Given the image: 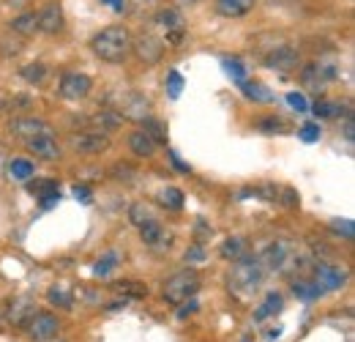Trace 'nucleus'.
<instances>
[{
    "label": "nucleus",
    "mask_w": 355,
    "mask_h": 342,
    "mask_svg": "<svg viewBox=\"0 0 355 342\" xmlns=\"http://www.w3.org/2000/svg\"><path fill=\"white\" fill-rule=\"evenodd\" d=\"M132 31L123 25H110L104 31H98L90 39V49L96 58H101L104 63H123L132 55Z\"/></svg>",
    "instance_id": "1"
},
{
    "label": "nucleus",
    "mask_w": 355,
    "mask_h": 342,
    "mask_svg": "<svg viewBox=\"0 0 355 342\" xmlns=\"http://www.w3.org/2000/svg\"><path fill=\"white\" fill-rule=\"evenodd\" d=\"M107 104H110V110H115L123 121H137V124H142L145 118H150L153 113V104H150V99L145 96V93H139V90H134V88H115V90H110L107 93Z\"/></svg>",
    "instance_id": "2"
},
{
    "label": "nucleus",
    "mask_w": 355,
    "mask_h": 342,
    "mask_svg": "<svg viewBox=\"0 0 355 342\" xmlns=\"http://www.w3.org/2000/svg\"><path fill=\"white\" fill-rule=\"evenodd\" d=\"M232 271H230V288L238 291L241 296H249L257 291V285L263 282V260L260 257H252V255H241L238 260H232Z\"/></svg>",
    "instance_id": "3"
},
{
    "label": "nucleus",
    "mask_w": 355,
    "mask_h": 342,
    "mask_svg": "<svg viewBox=\"0 0 355 342\" xmlns=\"http://www.w3.org/2000/svg\"><path fill=\"white\" fill-rule=\"evenodd\" d=\"M200 291V277H197V271H191V268H186V271H178L173 274L167 282H164V301L167 304H183L186 299H194V293Z\"/></svg>",
    "instance_id": "4"
},
{
    "label": "nucleus",
    "mask_w": 355,
    "mask_h": 342,
    "mask_svg": "<svg viewBox=\"0 0 355 342\" xmlns=\"http://www.w3.org/2000/svg\"><path fill=\"white\" fill-rule=\"evenodd\" d=\"M336 77H339V66L331 60H314V63L301 66V83L309 88L311 93H322Z\"/></svg>",
    "instance_id": "5"
},
{
    "label": "nucleus",
    "mask_w": 355,
    "mask_h": 342,
    "mask_svg": "<svg viewBox=\"0 0 355 342\" xmlns=\"http://www.w3.org/2000/svg\"><path fill=\"white\" fill-rule=\"evenodd\" d=\"M69 148L80 156H98L104 151H110V134H101V131H74L69 137Z\"/></svg>",
    "instance_id": "6"
},
{
    "label": "nucleus",
    "mask_w": 355,
    "mask_h": 342,
    "mask_svg": "<svg viewBox=\"0 0 355 342\" xmlns=\"http://www.w3.org/2000/svg\"><path fill=\"white\" fill-rule=\"evenodd\" d=\"M314 274V285L322 291V293H334V291H342L347 285V271L342 266H331V263H317L311 268Z\"/></svg>",
    "instance_id": "7"
},
{
    "label": "nucleus",
    "mask_w": 355,
    "mask_h": 342,
    "mask_svg": "<svg viewBox=\"0 0 355 342\" xmlns=\"http://www.w3.org/2000/svg\"><path fill=\"white\" fill-rule=\"evenodd\" d=\"M90 90H93V80L83 72H66L60 77V86H58V93L69 101H80V99H88Z\"/></svg>",
    "instance_id": "8"
},
{
    "label": "nucleus",
    "mask_w": 355,
    "mask_h": 342,
    "mask_svg": "<svg viewBox=\"0 0 355 342\" xmlns=\"http://www.w3.org/2000/svg\"><path fill=\"white\" fill-rule=\"evenodd\" d=\"M266 66L273 69V72H279V74L295 72L301 66V52L293 44H279L276 49H270L266 55Z\"/></svg>",
    "instance_id": "9"
},
{
    "label": "nucleus",
    "mask_w": 355,
    "mask_h": 342,
    "mask_svg": "<svg viewBox=\"0 0 355 342\" xmlns=\"http://www.w3.org/2000/svg\"><path fill=\"white\" fill-rule=\"evenodd\" d=\"M139 238H142V244H145L148 250H153V252H167V250L173 247V233H170L159 219L142 225V227H139Z\"/></svg>",
    "instance_id": "10"
},
{
    "label": "nucleus",
    "mask_w": 355,
    "mask_h": 342,
    "mask_svg": "<svg viewBox=\"0 0 355 342\" xmlns=\"http://www.w3.org/2000/svg\"><path fill=\"white\" fill-rule=\"evenodd\" d=\"M132 52L139 58V63L153 66V63H159L162 55H164V42L156 39L153 33H142V36L132 39Z\"/></svg>",
    "instance_id": "11"
},
{
    "label": "nucleus",
    "mask_w": 355,
    "mask_h": 342,
    "mask_svg": "<svg viewBox=\"0 0 355 342\" xmlns=\"http://www.w3.org/2000/svg\"><path fill=\"white\" fill-rule=\"evenodd\" d=\"M28 332L36 342H49L60 334V320L52 312H36L28 320Z\"/></svg>",
    "instance_id": "12"
},
{
    "label": "nucleus",
    "mask_w": 355,
    "mask_h": 342,
    "mask_svg": "<svg viewBox=\"0 0 355 342\" xmlns=\"http://www.w3.org/2000/svg\"><path fill=\"white\" fill-rule=\"evenodd\" d=\"M25 148H28L31 154H36V159H42V162H58V159L63 156V148H60V142H58L55 134L31 137V140H25Z\"/></svg>",
    "instance_id": "13"
},
{
    "label": "nucleus",
    "mask_w": 355,
    "mask_h": 342,
    "mask_svg": "<svg viewBox=\"0 0 355 342\" xmlns=\"http://www.w3.org/2000/svg\"><path fill=\"white\" fill-rule=\"evenodd\" d=\"M8 131H11V137H17L22 142L31 140V137H39V134H55V129L49 127L46 121H42V118H28V115L14 118L8 124Z\"/></svg>",
    "instance_id": "14"
},
{
    "label": "nucleus",
    "mask_w": 355,
    "mask_h": 342,
    "mask_svg": "<svg viewBox=\"0 0 355 342\" xmlns=\"http://www.w3.org/2000/svg\"><path fill=\"white\" fill-rule=\"evenodd\" d=\"M36 22H39V31L42 33H49V36L60 33L66 28V14H63L60 3H44L39 8V14H36Z\"/></svg>",
    "instance_id": "15"
},
{
    "label": "nucleus",
    "mask_w": 355,
    "mask_h": 342,
    "mask_svg": "<svg viewBox=\"0 0 355 342\" xmlns=\"http://www.w3.org/2000/svg\"><path fill=\"white\" fill-rule=\"evenodd\" d=\"M36 315V301L31 296H17L8 304V320L14 326H28V320Z\"/></svg>",
    "instance_id": "16"
},
{
    "label": "nucleus",
    "mask_w": 355,
    "mask_h": 342,
    "mask_svg": "<svg viewBox=\"0 0 355 342\" xmlns=\"http://www.w3.org/2000/svg\"><path fill=\"white\" fill-rule=\"evenodd\" d=\"M88 124L93 131H101V134H112L115 129L123 127V118L115 113V110H96L88 118Z\"/></svg>",
    "instance_id": "17"
},
{
    "label": "nucleus",
    "mask_w": 355,
    "mask_h": 342,
    "mask_svg": "<svg viewBox=\"0 0 355 342\" xmlns=\"http://www.w3.org/2000/svg\"><path fill=\"white\" fill-rule=\"evenodd\" d=\"M214 6H216V11L222 17L238 19V17H246L257 6V0H214Z\"/></svg>",
    "instance_id": "18"
},
{
    "label": "nucleus",
    "mask_w": 355,
    "mask_h": 342,
    "mask_svg": "<svg viewBox=\"0 0 355 342\" xmlns=\"http://www.w3.org/2000/svg\"><path fill=\"white\" fill-rule=\"evenodd\" d=\"M129 148H132L134 156H139V159H150L156 154V142L142 129H137V131L129 134Z\"/></svg>",
    "instance_id": "19"
},
{
    "label": "nucleus",
    "mask_w": 355,
    "mask_h": 342,
    "mask_svg": "<svg viewBox=\"0 0 355 342\" xmlns=\"http://www.w3.org/2000/svg\"><path fill=\"white\" fill-rule=\"evenodd\" d=\"M150 19H153L164 33H170V31H180V28H183V14H180L178 8H159Z\"/></svg>",
    "instance_id": "20"
},
{
    "label": "nucleus",
    "mask_w": 355,
    "mask_h": 342,
    "mask_svg": "<svg viewBox=\"0 0 355 342\" xmlns=\"http://www.w3.org/2000/svg\"><path fill=\"white\" fill-rule=\"evenodd\" d=\"M156 203H159L162 209H167V211H180L183 203H186V197H183V192H180L178 186H164V189L156 195Z\"/></svg>",
    "instance_id": "21"
},
{
    "label": "nucleus",
    "mask_w": 355,
    "mask_h": 342,
    "mask_svg": "<svg viewBox=\"0 0 355 342\" xmlns=\"http://www.w3.org/2000/svg\"><path fill=\"white\" fill-rule=\"evenodd\" d=\"M31 192L42 200V206H44V209H49L52 203H58V200H60V189H58V184H55V181H39V184H33V186H31Z\"/></svg>",
    "instance_id": "22"
},
{
    "label": "nucleus",
    "mask_w": 355,
    "mask_h": 342,
    "mask_svg": "<svg viewBox=\"0 0 355 342\" xmlns=\"http://www.w3.org/2000/svg\"><path fill=\"white\" fill-rule=\"evenodd\" d=\"M241 90H243V96L246 99H252V101H257V104H270L276 96H273V90L263 83H241Z\"/></svg>",
    "instance_id": "23"
},
{
    "label": "nucleus",
    "mask_w": 355,
    "mask_h": 342,
    "mask_svg": "<svg viewBox=\"0 0 355 342\" xmlns=\"http://www.w3.org/2000/svg\"><path fill=\"white\" fill-rule=\"evenodd\" d=\"M6 172H8L11 181H17V184H28V181L33 178L36 168H33V162H28V159H11Z\"/></svg>",
    "instance_id": "24"
},
{
    "label": "nucleus",
    "mask_w": 355,
    "mask_h": 342,
    "mask_svg": "<svg viewBox=\"0 0 355 342\" xmlns=\"http://www.w3.org/2000/svg\"><path fill=\"white\" fill-rule=\"evenodd\" d=\"M11 31L19 33V36H33L39 31V22H36V14L33 11H25V14H17L11 22Z\"/></svg>",
    "instance_id": "25"
},
{
    "label": "nucleus",
    "mask_w": 355,
    "mask_h": 342,
    "mask_svg": "<svg viewBox=\"0 0 355 342\" xmlns=\"http://www.w3.org/2000/svg\"><path fill=\"white\" fill-rule=\"evenodd\" d=\"M46 299L49 304H55V307H63V309H71L74 307V293H71V288L69 285H52L49 291H46Z\"/></svg>",
    "instance_id": "26"
},
{
    "label": "nucleus",
    "mask_w": 355,
    "mask_h": 342,
    "mask_svg": "<svg viewBox=\"0 0 355 342\" xmlns=\"http://www.w3.org/2000/svg\"><path fill=\"white\" fill-rule=\"evenodd\" d=\"M162 8V0H129V14L139 19H150Z\"/></svg>",
    "instance_id": "27"
},
{
    "label": "nucleus",
    "mask_w": 355,
    "mask_h": 342,
    "mask_svg": "<svg viewBox=\"0 0 355 342\" xmlns=\"http://www.w3.org/2000/svg\"><path fill=\"white\" fill-rule=\"evenodd\" d=\"M121 260H123V255H121L118 250H110V252H104V255L96 260L93 274H96V277H107V274H110V271H112V268H115Z\"/></svg>",
    "instance_id": "28"
},
{
    "label": "nucleus",
    "mask_w": 355,
    "mask_h": 342,
    "mask_svg": "<svg viewBox=\"0 0 355 342\" xmlns=\"http://www.w3.org/2000/svg\"><path fill=\"white\" fill-rule=\"evenodd\" d=\"M142 131H145L156 145H159V142H167V124L159 121V118H153V115L142 121Z\"/></svg>",
    "instance_id": "29"
},
{
    "label": "nucleus",
    "mask_w": 355,
    "mask_h": 342,
    "mask_svg": "<svg viewBox=\"0 0 355 342\" xmlns=\"http://www.w3.org/2000/svg\"><path fill=\"white\" fill-rule=\"evenodd\" d=\"M241 255H246V238L232 236L222 244V257L224 260H238Z\"/></svg>",
    "instance_id": "30"
},
{
    "label": "nucleus",
    "mask_w": 355,
    "mask_h": 342,
    "mask_svg": "<svg viewBox=\"0 0 355 342\" xmlns=\"http://www.w3.org/2000/svg\"><path fill=\"white\" fill-rule=\"evenodd\" d=\"M282 309V296L276 293V291H270L266 296V301H263V307L254 312V320H266V318H270V315H276Z\"/></svg>",
    "instance_id": "31"
},
{
    "label": "nucleus",
    "mask_w": 355,
    "mask_h": 342,
    "mask_svg": "<svg viewBox=\"0 0 355 342\" xmlns=\"http://www.w3.org/2000/svg\"><path fill=\"white\" fill-rule=\"evenodd\" d=\"M254 129L260 134H282V131H287V124L282 118H276V115H268V118H257Z\"/></svg>",
    "instance_id": "32"
},
{
    "label": "nucleus",
    "mask_w": 355,
    "mask_h": 342,
    "mask_svg": "<svg viewBox=\"0 0 355 342\" xmlns=\"http://www.w3.org/2000/svg\"><path fill=\"white\" fill-rule=\"evenodd\" d=\"M293 293L298 296V299H304V301H314V299H320V296H325L314 282H306V279H295V285H293Z\"/></svg>",
    "instance_id": "33"
},
{
    "label": "nucleus",
    "mask_w": 355,
    "mask_h": 342,
    "mask_svg": "<svg viewBox=\"0 0 355 342\" xmlns=\"http://www.w3.org/2000/svg\"><path fill=\"white\" fill-rule=\"evenodd\" d=\"M19 74H22V80H25V83L39 86V83L46 77V66L44 63H28V66H22V69H19Z\"/></svg>",
    "instance_id": "34"
},
{
    "label": "nucleus",
    "mask_w": 355,
    "mask_h": 342,
    "mask_svg": "<svg viewBox=\"0 0 355 342\" xmlns=\"http://www.w3.org/2000/svg\"><path fill=\"white\" fill-rule=\"evenodd\" d=\"M129 219H132L134 227H142V225H148V222H153L156 216H153V211L145 206V203H134L132 209H129Z\"/></svg>",
    "instance_id": "35"
},
{
    "label": "nucleus",
    "mask_w": 355,
    "mask_h": 342,
    "mask_svg": "<svg viewBox=\"0 0 355 342\" xmlns=\"http://www.w3.org/2000/svg\"><path fill=\"white\" fill-rule=\"evenodd\" d=\"M311 113H314L317 118H336V115L342 113V107H339L336 101H328V99H317V101H314V107H311Z\"/></svg>",
    "instance_id": "36"
},
{
    "label": "nucleus",
    "mask_w": 355,
    "mask_h": 342,
    "mask_svg": "<svg viewBox=\"0 0 355 342\" xmlns=\"http://www.w3.org/2000/svg\"><path fill=\"white\" fill-rule=\"evenodd\" d=\"M222 66H224V72H227L235 83H243V80H246V66H243V60H241V58H224Z\"/></svg>",
    "instance_id": "37"
},
{
    "label": "nucleus",
    "mask_w": 355,
    "mask_h": 342,
    "mask_svg": "<svg viewBox=\"0 0 355 342\" xmlns=\"http://www.w3.org/2000/svg\"><path fill=\"white\" fill-rule=\"evenodd\" d=\"M331 230L336 236H342L345 241H353L355 238V222L353 219H331Z\"/></svg>",
    "instance_id": "38"
},
{
    "label": "nucleus",
    "mask_w": 355,
    "mask_h": 342,
    "mask_svg": "<svg viewBox=\"0 0 355 342\" xmlns=\"http://www.w3.org/2000/svg\"><path fill=\"white\" fill-rule=\"evenodd\" d=\"M110 172H112V178L121 181V184H132L134 178H137V170H134L129 162H118V165H112Z\"/></svg>",
    "instance_id": "39"
},
{
    "label": "nucleus",
    "mask_w": 355,
    "mask_h": 342,
    "mask_svg": "<svg viewBox=\"0 0 355 342\" xmlns=\"http://www.w3.org/2000/svg\"><path fill=\"white\" fill-rule=\"evenodd\" d=\"M118 291H121V293H129V296H134V299L148 296V288H145L142 282H118Z\"/></svg>",
    "instance_id": "40"
},
{
    "label": "nucleus",
    "mask_w": 355,
    "mask_h": 342,
    "mask_svg": "<svg viewBox=\"0 0 355 342\" xmlns=\"http://www.w3.org/2000/svg\"><path fill=\"white\" fill-rule=\"evenodd\" d=\"M180 88H183V77H180L178 72H170V74H167V93H170V99H178V96H180Z\"/></svg>",
    "instance_id": "41"
},
{
    "label": "nucleus",
    "mask_w": 355,
    "mask_h": 342,
    "mask_svg": "<svg viewBox=\"0 0 355 342\" xmlns=\"http://www.w3.org/2000/svg\"><path fill=\"white\" fill-rule=\"evenodd\" d=\"M287 104H290L293 110H298V113H309V101H306L301 93H287Z\"/></svg>",
    "instance_id": "42"
},
{
    "label": "nucleus",
    "mask_w": 355,
    "mask_h": 342,
    "mask_svg": "<svg viewBox=\"0 0 355 342\" xmlns=\"http://www.w3.org/2000/svg\"><path fill=\"white\" fill-rule=\"evenodd\" d=\"M298 137H301L304 142H317V140H320V127H317V124H306V127H301Z\"/></svg>",
    "instance_id": "43"
},
{
    "label": "nucleus",
    "mask_w": 355,
    "mask_h": 342,
    "mask_svg": "<svg viewBox=\"0 0 355 342\" xmlns=\"http://www.w3.org/2000/svg\"><path fill=\"white\" fill-rule=\"evenodd\" d=\"M282 195H284V197H282L284 206H290V209H298V206H301V197H298V192H295L293 186H284Z\"/></svg>",
    "instance_id": "44"
},
{
    "label": "nucleus",
    "mask_w": 355,
    "mask_h": 342,
    "mask_svg": "<svg viewBox=\"0 0 355 342\" xmlns=\"http://www.w3.org/2000/svg\"><path fill=\"white\" fill-rule=\"evenodd\" d=\"M205 260V250H202V244H194V247H189L186 250V263H202Z\"/></svg>",
    "instance_id": "45"
},
{
    "label": "nucleus",
    "mask_w": 355,
    "mask_h": 342,
    "mask_svg": "<svg viewBox=\"0 0 355 342\" xmlns=\"http://www.w3.org/2000/svg\"><path fill=\"white\" fill-rule=\"evenodd\" d=\"M197 307H200V304H197L194 299H186L183 304H180V309H178V318H180V320H186L189 315H194V312H197Z\"/></svg>",
    "instance_id": "46"
},
{
    "label": "nucleus",
    "mask_w": 355,
    "mask_h": 342,
    "mask_svg": "<svg viewBox=\"0 0 355 342\" xmlns=\"http://www.w3.org/2000/svg\"><path fill=\"white\" fill-rule=\"evenodd\" d=\"M74 197H77V200H83V203H90V189L88 186H80V184H77V186H74Z\"/></svg>",
    "instance_id": "47"
},
{
    "label": "nucleus",
    "mask_w": 355,
    "mask_h": 342,
    "mask_svg": "<svg viewBox=\"0 0 355 342\" xmlns=\"http://www.w3.org/2000/svg\"><path fill=\"white\" fill-rule=\"evenodd\" d=\"M167 156H170V162H173V165H175V168H178V170H180V172H189V170H191V168H189L186 162H180V159H178V154H175V151H170Z\"/></svg>",
    "instance_id": "48"
},
{
    "label": "nucleus",
    "mask_w": 355,
    "mask_h": 342,
    "mask_svg": "<svg viewBox=\"0 0 355 342\" xmlns=\"http://www.w3.org/2000/svg\"><path fill=\"white\" fill-rule=\"evenodd\" d=\"M345 137L353 140L355 137V124H353V113H347V121H345Z\"/></svg>",
    "instance_id": "49"
},
{
    "label": "nucleus",
    "mask_w": 355,
    "mask_h": 342,
    "mask_svg": "<svg viewBox=\"0 0 355 342\" xmlns=\"http://www.w3.org/2000/svg\"><path fill=\"white\" fill-rule=\"evenodd\" d=\"M104 6H110L112 11H123L126 8V0H101Z\"/></svg>",
    "instance_id": "50"
},
{
    "label": "nucleus",
    "mask_w": 355,
    "mask_h": 342,
    "mask_svg": "<svg viewBox=\"0 0 355 342\" xmlns=\"http://www.w3.org/2000/svg\"><path fill=\"white\" fill-rule=\"evenodd\" d=\"M6 107H8V99H6V96H3V93H0V113H3V110H6Z\"/></svg>",
    "instance_id": "51"
},
{
    "label": "nucleus",
    "mask_w": 355,
    "mask_h": 342,
    "mask_svg": "<svg viewBox=\"0 0 355 342\" xmlns=\"http://www.w3.org/2000/svg\"><path fill=\"white\" fill-rule=\"evenodd\" d=\"M8 3H11V6H22L25 0H8Z\"/></svg>",
    "instance_id": "52"
},
{
    "label": "nucleus",
    "mask_w": 355,
    "mask_h": 342,
    "mask_svg": "<svg viewBox=\"0 0 355 342\" xmlns=\"http://www.w3.org/2000/svg\"><path fill=\"white\" fill-rule=\"evenodd\" d=\"M243 342H252V340H249V337H246V340H243Z\"/></svg>",
    "instance_id": "53"
}]
</instances>
